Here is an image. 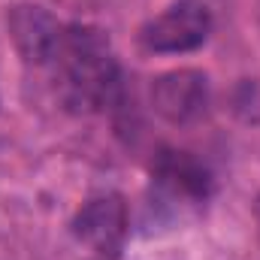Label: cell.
<instances>
[{"label": "cell", "mask_w": 260, "mask_h": 260, "mask_svg": "<svg viewBox=\"0 0 260 260\" xmlns=\"http://www.w3.org/2000/svg\"><path fill=\"white\" fill-rule=\"evenodd\" d=\"M46 70L61 103L73 112H103L121 100V67L100 27L64 24Z\"/></svg>", "instance_id": "1"}, {"label": "cell", "mask_w": 260, "mask_h": 260, "mask_svg": "<svg viewBox=\"0 0 260 260\" xmlns=\"http://www.w3.org/2000/svg\"><path fill=\"white\" fill-rule=\"evenodd\" d=\"M151 191L160 212H185L212 194V173L188 151L164 148L151 164Z\"/></svg>", "instance_id": "2"}, {"label": "cell", "mask_w": 260, "mask_h": 260, "mask_svg": "<svg viewBox=\"0 0 260 260\" xmlns=\"http://www.w3.org/2000/svg\"><path fill=\"white\" fill-rule=\"evenodd\" d=\"M209 30H212L209 9L194 0H179L142 24L139 43L145 52H154V55H182V52L200 49Z\"/></svg>", "instance_id": "3"}, {"label": "cell", "mask_w": 260, "mask_h": 260, "mask_svg": "<svg viewBox=\"0 0 260 260\" xmlns=\"http://www.w3.org/2000/svg\"><path fill=\"white\" fill-rule=\"evenodd\" d=\"M127 206L118 194L88 200L73 218V236L103 257H115L127 239Z\"/></svg>", "instance_id": "4"}, {"label": "cell", "mask_w": 260, "mask_h": 260, "mask_svg": "<svg viewBox=\"0 0 260 260\" xmlns=\"http://www.w3.org/2000/svg\"><path fill=\"white\" fill-rule=\"evenodd\" d=\"M151 106L170 124H191L209 106V79L200 70H173L151 82Z\"/></svg>", "instance_id": "5"}, {"label": "cell", "mask_w": 260, "mask_h": 260, "mask_svg": "<svg viewBox=\"0 0 260 260\" xmlns=\"http://www.w3.org/2000/svg\"><path fill=\"white\" fill-rule=\"evenodd\" d=\"M6 21H9V37H12L18 55L24 58V64H34V67L49 64L64 24L52 12H46L43 6H34V3L15 6Z\"/></svg>", "instance_id": "6"}, {"label": "cell", "mask_w": 260, "mask_h": 260, "mask_svg": "<svg viewBox=\"0 0 260 260\" xmlns=\"http://www.w3.org/2000/svg\"><path fill=\"white\" fill-rule=\"evenodd\" d=\"M254 212H257V224H260V197H257V206H254Z\"/></svg>", "instance_id": "7"}]
</instances>
